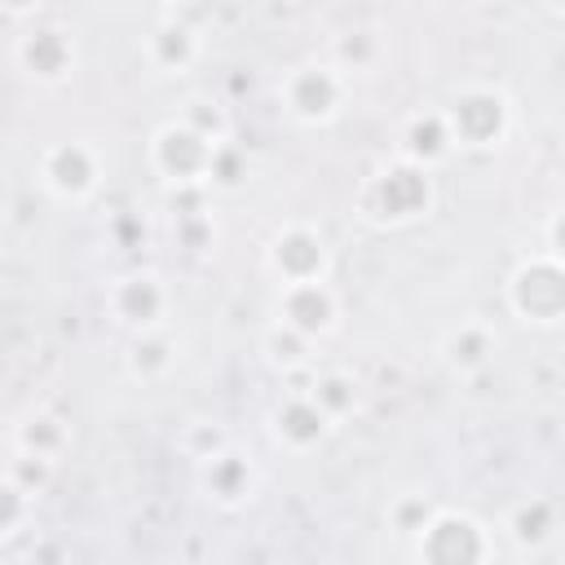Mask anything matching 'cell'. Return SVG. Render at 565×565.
I'll use <instances>...</instances> for the list:
<instances>
[{"instance_id":"1","label":"cell","mask_w":565,"mask_h":565,"mask_svg":"<svg viewBox=\"0 0 565 565\" xmlns=\"http://www.w3.org/2000/svg\"><path fill=\"white\" fill-rule=\"evenodd\" d=\"M428 203H433V181L415 163L380 168L375 177H366V185L358 194L362 216L366 221H380V225H406V221L424 216Z\"/></svg>"},{"instance_id":"2","label":"cell","mask_w":565,"mask_h":565,"mask_svg":"<svg viewBox=\"0 0 565 565\" xmlns=\"http://www.w3.org/2000/svg\"><path fill=\"white\" fill-rule=\"evenodd\" d=\"M278 97L287 106L291 119L300 124H327L340 115L344 102V75L331 62H305L296 71H287V79L278 84Z\"/></svg>"},{"instance_id":"3","label":"cell","mask_w":565,"mask_h":565,"mask_svg":"<svg viewBox=\"0 0 565 565\" xmlns=\"http://www.w3.org/2000/svg\"><path fill=\"white\" fill-rule=\"evenodd\" d=\"M490 534L459 512H437L419 530V565H486Z\"/></svg>"},{"instance_id":"4","label":"cell","mask_w":565,"mask_h":565,"mask_svg":"<svg viewBox=\"0 0 565 565\" xmlns=\"http://www.w3.org/2000/svg\"><path fill=\"white\" fill-rule=\"evenodd\" d=\"M441 119L455 146H499L508 132V97L494 88H463Z\"/></svg>"},{"instance_id":"5","label":"cell","mask_w":565,"mask_h":565,"mask_svg":"<svg viewBox=\"0 0 565 565\" xmlns=\"http://www.w3.org/2000/svg\"><path fill=\"white\" fill-rule=\"evenodd\" d=\"M561 296H565V291H561V265H556L552 252L525 260V265L512 274V282H508V300H512V309H516L525 322L552 327V322L561 318Z\"/></svg>"},{"instance_id":"6","label":"cell","mask_w":565,"mask_h":565,"mask_svg":"<svg viewBox=\"0 0 565 565\" xmlns=\"http://www.w3.org/2000/svg\"><path fill=\"white\" fill-rule=\"evenodd\" d=\"M216 146H207L203 137H194L185 124H168L154 132L150 141V163L159 168L163 181H177V185H194L207 177V159H212Z\"/></svg>"},{"instance_id":"7","label":"cell","mask_w":565,"mask_h":565,"mask_svg":"<svg viewBox=\"0 0 565 565\" xmlns=\"http://www.w3.org/2000/svg\"><path fill=\"white\" fill-rule=\"evenodd\" d=\"M269 265L282 278V287H291V282H322V274H327V247H322L318 230L287 225V230H278V238L269 247Z\"/></svg>"},{"instance_id":"8","label":"cell","mask_w":565,"mask_h":565,"mask_svg":"<svg viewBox=\"0 0 565 565\" xmlns=\"http://www.w3.org/2000/svg\"><path fill=\"white\" fill-rule=\"evenodd\" d=\"M110 313L124 322V327H137V331H154L168 313V287L154 278V274H124L110 296H106Z\"/></svg>"},{"instance_id":"9","label":"cell","mask_w":565,"mask_h":565,"mask_svg":"<svg viewBox=\"0 0 565 565\" xmlns=\"http://www.w3.org/2000/svg\"><path fill=\"white\" fill-rule=\"evenodd\" d=\"M278 313H282L278 318L282 327L313 340V335H327L335 327L340 309H335V296H331L327 282H291V287L278 291Z\"/></svg>"},{"instance_id":"10","label":"cell","mask_w":565,"mask_h":565,"mask_svg":"<svg viewBox=\"0 0 565 565\" xmlns=\"http://www.w3.org/2000/svg\"><path fill=\"white\" fill-rule=\"evenodd\" d=\"M40 181L62 199H84L97 185V154L88 146H79V141L49 146L44 163H40Z\"/></svg>"},{"instance_id":"11","label":"cell","mask_w":565,"mask_h":565,"mask_svg":"<svg viewBox=\"0 0 565 565\" xmlns=\"http://www.w3.org/2000/svg\"><path fill=\"white\" fill-rule=\"evenodd\" d=\"M252 481H256L252 463H247L238 450H230V446L199 463V486H203L207 499H216L221 508H238V503L252 494Z\"/></svg>"},{"instance_id":"12","label":"cell","mask_w":565,"mask_h":565,"mask_svg":"<svg viewBox=\"0 0 565 565\" xmlns=\"http://www.w3.org/2000/svg\"><path fill=\"white\" fill-rule=\"evenodd\" d=\"M274 437L282 441V446H291V450H309V446H318L322 437H327V428H331V419L313 406V397L309 393H296V397H287L278 411H274Z\"/></svg>"},{"instance_id":"13","label":"cell","mask_w":565,"mask_h":565,"mask_svg":"<svg viewBox=\"0 0 565 565\" xmlns=\"http://www.w3.org/2000/svg\"><path fill=\"white\" fill-rule=\"evenodd\" d=\"M18 62L40 79H62L71 71V62H75V49H71V40L62 31H31L18 44Z\"/></svg>"},{"instance_id":"14","label":"cell","mask_w":565,"mask_h":565,"mask_svg":"<svg viewBox=\"0 0 565 565\" xmlns=\"http://www.w3.org/2000/svg\"><path fill=\"white\" fill-rule=\"evenodd\" d=\"M450 132H446V119H441V110L437 115H415L411 124H406V132H402V163H415V168H433L437 159H446L450 154Z\"/></svg>"},{"instance_id":"15","label":"cell","mask_w":565,"mask_h":565,"mask_svg":"<svg viewBox=\"0 0 565 565\" xmlns=\"http://www.w3.org/2000/svg\"><path fill=\"white\" fill-rule=\"evenodd\" d=\"M159 49H168V57H163L154 71H163V75H185V66L199 57V31H190V26H181V22H163V26H154L150 40H146V57L159 53Z\"/></svg>"},{"instance_id":"16","label":"cell","mask_w":565,"mask_h":565,"mask_svg":"<svg viewBox=\"0 0 565 565\" xmlns=\"http://www.w3.org/2000/svg\"><path fill=\"white\" fill-rule=\"evenodd\" d=\"M503 530H508L521 547H539V543H547L552 530H556V508H552L547 499H521V503H512Z\"/></svg>"},{"instance_id":"17","label":"cell","mask_w":565,"mask_h":565,"mask_svg":"<svg viewBox=\"0 0 565 565\" xmlns=\"http://www.w3.org/2000/svg\"><path fill=\"white\" fill-rule=\"evenodd\" d=\"M18 446H22V455H31V459L57 463V450L66 446V424L53 419V415H31V419L18 428Z\"/></svg>"},{"instance_id":"18","label":"cell","mask_w":565,"mask_h":565,"mask_svg":"<svg viewBox=\"0 0 565 565\" xmlns=\"http://www.w3.org/2000/svg\"><path fill=\"white\" fill-rule=\"evenodd\" d=\"M490 353H494V340H490V331H486L481 322H463V327L450 331V340H446V358H450L459 371L486 366Z\"/></svg>"},{"instance_id":"19","label":"cell","mask_w":565,"mask_h":565,"mask_svg":"<svg viewBox=\"0 0 565 565\" xmlns=\"http://www.w3.org/2000/svg\"><path fill=\"white\" fill-rule=\"evenodd\" d=\"M26 508H31V494L9 477V481H0V539L4 534H13L22 521H26Z\"/></svg>"}]
</instances>
